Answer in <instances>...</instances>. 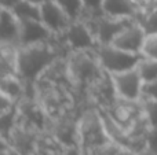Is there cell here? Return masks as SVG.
<instances>
[{
	"mask_svg": "<svg viewBox=\"0 0 157 155\" xmlns=\"http://www.w3.org/2000/svg\"><path fill=\"white\" fill-rule=\"evenodd\" d=\"M66 62L72 81L76 85L83 100L87 102L88 91L108 73L101 65L97 49L75 51L66 58Z\"/></svg>",
	"mask_w": 157,
	"mask_h": 155,
	"instance_id": "obj_1",
	"label": "cell"
},
{
	"mask_svg": "<svg viewBox=\"0 0 157 155\" xmlns=\"http://www.w3.org/2000/svg\"><path fill=\"white\" fill-rule=\"evenodd\" d=\"M110 142L99 110L97 107L84 109L78 118V148L86 155H90Z\"/></svg>",
	"mask_w": 157,
	"mask_h": 155,
	"instance_id": "obj_2",
	"label": "cell"
},
{
	"mask_svg": "<svg viewBox=\"0 0 157 155\" xmlns=\"http://www.w3.org/2000/svg\"><path fill=\"white\" fill-rule=\"evenodd\" d=\"M101 110H103L117 126H120L125 132H128L131 136H132V131L135 128V125L138 124V121L144 117V109H142L141 100L135 102V100H125V99L117 98L112 104H109L108 107ZM136 142L144 143V144L147 146V143L141 142V140H136Z\"/></svg>",
	"mask_w": 157,
	"mask_h": 155,
	"instance_id": "obj_3",
	"label": "cell"
},
{
	"mask_svg": "<svg viewBox=\"0 0 157 155\" xmlns=\"http://www.w3.org/2000/svg\"><path fill=\"white\" fill-rule=\"evenodd\" d=\"M51 118L47 115L37 98H25L18 103L17 125L40 135L51 129Z\"/></svg>",
	"mask_w": 157,
	"mask_h": 155,
	"instance_id": "obj_4",
	"label": "cell"
},
{
	"mask_svg": "<svg viewBox=\"0 0 157 155\" xmlns=\"http://www.w3.org/2000/svg\"><path fill=\"white\" fill-rule=\"evenodd\" d=\"M97 55L102 67L109 74L121 73V71L136 67L139 60L142 59L141 54L127 52L114 47L113 44H99L97 47Z\"/></svg>",
	"mask_w": 157,
	"mask_h": 155,
	"instance_id": "obj_5",
	"label": "cell"
},
{
	"mask_svg": "<svg viewBox=\"0 0 157 155\" xmlns=\"http://www.w3.org/2000/svg\"><path fill=\"white\" fill-rule=\"evenodd\" d=\"M61 36L71 54L75 51H83V49H97V47L99 45L92 30L81 19L72 21L69 27Z\"/></svg>",
	"mask_w": 157,
	"mask_h": 155,
	"instance_id": "obj_6",
	"label": "cell"
},
{
	"mask_svg": "<svg viewBox=\"0 0 157 155\" xmlns=\"http://www.w3.org/2000/svg\"><path fill=\"white\" fill-rule=\"evenodd\" d=\"M110 77L114 91L117 93V98L125 99V100H135V102L141 100L144 80H142L136 67L121 71V73L110 74Z\"/></svg>",
	"mask_w": 157,
	"mask_h": 155,
	"instance_id": "obj_7",
	"label": "cell"
},
{
	"mask_svg": "<svg viewBox=\"0 0 157 155\" xmlns=\"http://www.w3.org/2000/svg\"><path fill=\"white\" fill-rule=\"evenodd\" d=\"M146 37V30L142 26L139 21H134L127 27L121 30L119 34L114 37L112 41L114 47L120 49H124L127 52H132V54H141L142 45H144V40Z\"/></svg>",
	"mask_w": 157,
	"mask_h": 155,
	"instance_id": "obj_8",
	"label": "cell"
},
{
	"mask_svg": "<svg viewBox=\"0 0 157 155\" xmlns=\"http://www.w3.org/2000/svg\"><path fill=\"white\" fill-rule=\"evenodd\" d=\"M40 21L54 34H62L72 23L71 16L55 0L40 5Z\"/></svg>",
	"mask_w": 157,
	"mask_h": 155,
	"instance_id": "obj_9",
	"label": "cell"
},
{
	"mask_svg": "<svg viewBox=\"0 0 157 155\" xmlns=\"http://www.w3.org/2000/svg\"><path fill=\"white\" fill-rule=\"evenodd\" d=\"M0 45L21 47V21L8 8L0 10Z\"/></svg>",
	"mask_w": 157,
	"mask_h": 155,
	"instance_id": "obj_10",
	"label": "cell"
},
{
	"mask_svg": "<svg viewBox=\"0 0 157 155\" xmlns=\"http://www.w3.org/2000/svg\"><path fill=\"white\" fill-rule=\"evenodd\" d=\"M52 36L54 33L40 19L21 21V47L48 43Z\"/></svg>",
	"mask_w": 157,
	"mask_h": 155,
	"instance_id": "obj_11",
	"label": "cell"
},
{
	"mask_svg": "<svg viewBox=\"0 0 157 155\" xmlns=\"http://www.w3.org/2000/svg\"><path fill=\"white\" fill-rule=\"evenodd\" d=\"M39 133H35L32 131L24 129L21 126L15 125V128L11 131L7 142L14 150H17L21 155H33L36 148V140Z\"/></svg>",
	"mask_w": 157,
	"mask_h": 155,
	"instance_id": "obj_12",
	"label": "cell"
},
{
	"mask_svg": "<svg viewBox=\"0 0 157 155\" xmlns=\"http://www.w3.org/2000/svg\"><path fill=\"white\" fill-rule=\"evenodd\" d=\"M0 92L10 100L19 103L26 98V85L18 74L0 76Z\"/></svg>",
	"mask_w": 157,
	"mask_h": 155,
	"instance_id": "obj_13",
	"label": "cell"
},
{
	"mask_svg": "<svg viewBox=\"0 0 157 155\" xmlns=\"http://www.w3.org/2000/svg\"><path fill=\"white\" fill-rule=\"evenodd\" d=\"M103 14L112 18L139 19V14L132 0H103Z\"/></svg>",
	"mask_w": 157,
	"mask_h": 155,
	"instance_id": "obj_14",
	"label": "cell"
},
{
	"mask_svg": "<svg viewBox=\"0 0 157 155\" xmlns=\"http://www.w3.org/2000/svg\"><path fill=\"white\" fill-rule=\"evenodd\" d=\"M66 148L51 131H46L37 136L35 155H63Z\"/></svg>",
	"mask_w": 157,
	"mask_h": 155,
	"instance_id": "obj_15",
	"label": "cell"
},
{
	"mask_svg": "<svg viewBox=\"0 0 157 155\" xmlns=\"http://www.w3.org/2000/svg\"><path fill=\"white\" fill-rule=\"evenodd\" d=\"M2 62H0V76L18 74V48L10 45H0Z\"/></svg>",
	"mask_w": 157,
	"mask_h": 155,
	"instance_id": "obj_16",
	"label": "cell"
},
{
	"mask_svg": "<svg viewBox=\"0 0 157 155\" xmlns=\"http://www.w3.org/2000/svg\"><path fill=\"white\" fill-rule=\"evenodd\" d=\"M14 14L19 18V21L28 19H40V5L33 4L29 0H21L18 4L11 8Z\"/></svg>",
	"mask_w": 157,
	"mask_h": 155,
	"instance_id": "obj_17",
	"label": "cell"
},
{
	"mask_svg": "<svg viewBox=\"0 0 157 155\" xmlns=\"http://www.w3.org/2000/svg\"><path fill=\"white\" fill-rule=\"evenodd\" d=\"M136 69H138L144 82L157 80V60L156 59H147V58L142 56Z\"/></svg>",
	"mask_w": 157,
	"mask_h": 155,
	"instance_id": "obj_18",
	"label": "cell"
},
{
	"mask_svg": "<svg viewBox=\"0 0 157 155\" xmlns=\"http://www.w3.org/2000/svg\"><path fill=\"white\" fill-rule=\"evenodd\" d=\"M83 2V14L81 18H98L103 14V0H81Z\"/></svg>",
	"mask_w": 157,
	"mask_h": 155,
	"instance_id": "obj_19",
	"label": "cell"
},
{
	"mask_svg": "<svg viewBox=\"0 0 157 155\" xmlns=\"http://www.w3.org/2000/svg\"><path fill=\"white\" fill-rule=\"evenodd\" d=\"M61 7L65 10V13L71 16L72 21L80 19L83 14V2L81 0H55Z\"/></svg>",
	"mask_w": 157,
	"mask_h": 155,
	"instance_id": "obj_20",
	"label": "cell"
},
{
	"mask_svg": "<svg viewBox=\"0 0 157 155\" xmlns=\"http://www.w3.org/2000/svg\"><path fill=\"white\" fill-rule=\"evenodd\" d=\"M141 55L147 59L157 60V33H146L144 40V45L141 49Z\"/></svg>",
	"mask_w": 157,
	"mask_h": 155,
	"instance_id": "obj_21",
	"label": "cell"
},
{
	"mask_svg": "<svg viewBox=\"0 0 157 155\" xmlns=\"http://www.w3.org/2000/svg\"><path fill=\"white\" fill-rule=\"evenodd\" d=\"M144 115L150 128H157V100H141Z\"/></svg>",
	"mask_w": 157,
	"mask_h": 155,
	"instance_id": "obj_22",
	"label": "cell"
},
{
	"mask_svg": "<svg viewBox=\"0 0 157 155\" xmlns=\"http://www.w3.org/2000/svg\"><path fill=\"white\" fill-rule=\"evenodd\" d=\"M132 3L139 14L138 21H141L144 16L149 15L152 11H155L157 8V0H132Z\"/></svg>",
	"mask_w": 157,
	"mask_h": 155,
	"instance_id": "obj_23",
	"label": "cell"
},
{
	"mask_svg": "<svg viewBox=\"0 0 157 155\" xmlns=\"http://www.w3.org/2000/svg\"><path fill=\"white\" fill-rule=\"evenodd\" d=\"M141 100H157V80L144 82Z\"/></svg>",
	"mask_w": 157,
	"mask_h": 155,
	"instance_id": "obj_24",
	"label": "cell"
},
{
	"mask_svg": "<svg viewBox=\"0 0 157 155\" xmlns=\"http://www.w3.org/2000/svg\"><path fill=\"white\" fill-rule=\"evenodd\" d=\"M123 150H124V148H121L119 144H116L114 142H110V143H108V144L94 150L90 155H120Z\"/></svg>",
	"mask_w": 157,
	"mask_h": 155,
	"instance_id": "obj_25",
	"label": "cell"
},
{
	"mask_svg": "<svg viewBox=\"0 0 157 155\" xmlns=\"http://www.w3.org/2000/svg\"><path fill=\"white\" fill-rule=\"evenodd\" d=\"M139 22L145 27L146 33H157V8L155 11H152L149 15L144 16Z\"/></svg>",
	"mask_w": 157,
	"mask_h": 155,
	"instance_id": "obj_26",
	"label": "cell"
},
{
	"mask_svg": "<svg viewBox=\"0 0 157 155\" xmlns=\"http://www.w3.org/2000/svg\"><path fill=\"white\" fill-rule=\"evenodd\" d=\"M0 155H21L17 150H14L7 142L2 140V150H0Z\"/></svg>",
	"mask_w": 157,
	"mask_h": 155,
	"instance_id": "obj_27",
	"label": "cell"
},
{
	"mask_svg": "<svg viewBox=\"0 0 157 155\" xmlns=\"http://www.w3.org/2000/svg\"><path fill=\"white\" fill-rule=\"evenodd\" d=\"M19 2H21V0H0V5H2V8H8V10H11V8L15 4H18Z\"/></svg>",
	"mask_w": 157,
	"mask_h": 155,
	"instance_id": "obj_28",
	"label": "cell"
},
{
	"mask_svg": "<svg viewBox=\"0 0 157 155\" xmlns=\"http://www.w3.org/2000/svg\"><path fill=\"white\" fill-rule=\"evenodd\" d=\"M63 155H86V154H84L78 147H69V148H66V151Z\"/></svg>",
	"mask_w": 157,
	"mask_h": 155,
	"instance_id": "obj_29",
	"label": "cell"
},
{
	"mask_svg": "<svg viewBox=\"0 0 157 155\" xmlns=\"http://www.w3.org/2000/svg\"><path fill=\"white\" fill-rule=\"evenodd\" d=\"M29 2H32L33 4L43 5V4H46V3H48V2H52V0H29Z\"/></svg>",
	"mask_w": 157,
	"mask_h": 155,
	"instance_id": "obj_30",
	"label": "cell"
},
{
	"mask_svg": "<svg viewBox=\"0 0 157 155\" xmlns=\"http://www.w3.org/2000/svg\"><path fill=\"white\" fill-rule=\"evenodd\" d=\"M33 155H35V154H33Z\"/></svg>",
	"mask_w": 157,
	"mask_h": 155,
	"instance_id": "obj_31",
	"label": "cell"
}]
</instances>
